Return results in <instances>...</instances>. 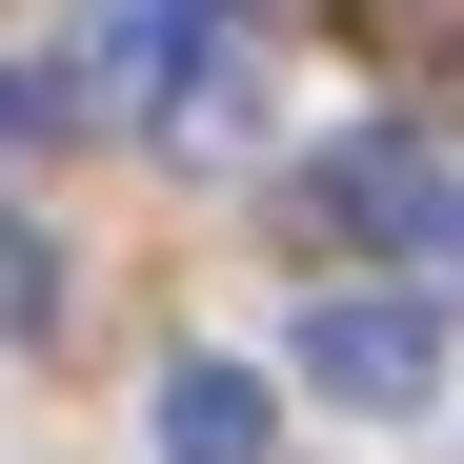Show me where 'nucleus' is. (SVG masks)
Segmentation results:
<instances>
[{"instance_id": "7ed1b4c3", "label": "nucleus", "mask_w": 464, "mask_h": 464, "mask_svg": "<svg viewBox=\"0 0 464 464\" xmlns=\"http://www.w3.org/2000/svg\"><path fill=\"white\" fill-rule=\"evenodd\" d=\"M263 363H162V464H263Z\"/></svg>"}, {"instance_id": "f257e3e1", "label": "nucleus", "mask_w": 464, "mask_h": 464, "mask_svg": "<svg viewBox=\"0 0 464 464\" xmlns=\"http://www.w3.org/2000/svg\"><path fill=\"white\" fill-rule=\"evenodd\" d=\"M424 202H444V141L424 121H343L324 162H283V243L303 263H404Z\"/></svg>"}, {"instance_id": "6e6552de", "label": "nucleus", "mask_w": 464, "mask_h": 464, "mask_svg": "<svg viewBox=\"0 0 464 464\" xmlns=\"http://www.w3.org/2000/svg\"><path fill=\"white\" fill-rule=\"evenodd\" d=\"M343 21H444V0H343Z\"/></svg>"}, {"instance_id": "0eeeda50", "label": "nucleus", "mask_w": 464, "mask_h": 464, "mask_svg": "<svg viewBox=\"0 0 464 464\" xmlns=\"http://www.w3.org/2000/svg\"><path fill=\"white\" fill-rule=\"evenodd\" d=\"M21 141H41V82H0V162H21Z\"/></svg>"}, {"instance_id": "423d86ee", "label": "nucleus", "mask_w": 464, "mask_h": 464, "mask_svg": "<svg viewBox=\"0 0 464 464\" xmlns=\"http://www.w3.org/2000/svg\"><path fill=\"white\" fill-rule=\"evenodd\" d=\"M141 21H182V41H222V21H263V0H141Z\"/></svg>"}, {"instance_id": "f03ea898", "label": "nucleus", "mask_w": 464, "mask_h": 464, "mask_svg": "<svg viewBox=\"0 0 464 464\" xmlns=\"http://www.w3.org/2000/svg\"><path fill=\"white\" fill-rule=\"evenodd\" d=\"M303 383L363 404V424H404L424 383H444V303L424 283H324V303H303Z\"/></svg>"}, {"instance_id": "20e7f679", "label": "nucleus", "mask_w": 464, "mask_h": 464, "mask_svg": "<svg viewBox=\"0 0 464 464\" xmlns=\"http://www.w3.org/2000/svg\"><path fill=\"white\" fill-rule=\"evenodd\" d=\"M61 324V243H41V222H0V343H41Z\"/></svg>"}, {"instance_id": "39448f33", "label": "nucleus", "mask_w": 464, "mask_h": 464, "mask_svg": "<svg viewBox=\"0 0 464 464\" xmlns=\"http://www.w3.org/2000/svg\"><path fill=\"white\" fill-rule=\"evenodd\" d=\"M404 283H424V303H464V162H444V202H424V243H404Z\"/></svg>"}]
</instances>
